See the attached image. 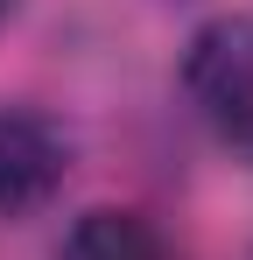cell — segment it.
Here are the masks:
<instances>
[{"instance_id": "cell-1", "label": "cell", "mask_w": 253, "mask_h": 260, "mask_svg": "<svg viewBox=\"0 0 253 260\" xmlns=\"http://www.w3.org/2000/svg\"><path fill=\"white\" fill-rule=\"evenodd\" d=\"M183 85L204 106V120L232 148L253 155V14H232V21H211L204 36L190 43V63H183Z\"/></svg>"}, {"instance_id": "cell-2", "label": "cell", "mask_w": 253, "mask_h": 260, "mask_svg": "<svg viewBox=\"0 0 253 260\" xmlns=\"http://www.w3.org/2000/svg\"><path fill=\"white\" fill-rule=\"evenodd\" d=\"M71 176V134L36 106H0V218L42 211Z\"/></svg>"}, {"instance_id": "cell-3", "label": "cell", "mask_w": 253, "mask_h": 260, "mask_svg": "<svg viewBox=\"0 0 253 260\" xmlns=\"http://www.w3.org/2000/svg\"><path fill=\"white\" fill-rule=\"evenodd\" d=\"M56 260H176V253L141 211H84Z\"/></svg>"}, {"instance_id": "cell-4", "label": "cell", "mask_w": 253, "mask_h": 260, "mask_svg": "<svg viewBox=\"0 0 253 260\" xmlns=\"http://www.w3.org/2000/svg\"><path fill=\"white\" fill-rule=\"evenodd\" d=\"M0 14H7V0H0Z\"/></svg>"}]
</instances>
